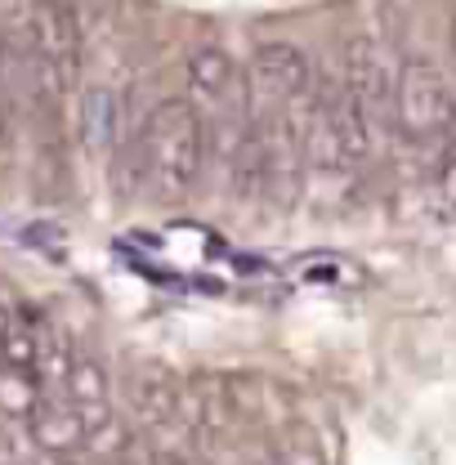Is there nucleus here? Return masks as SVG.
<instances>
[{
	"label": "nucleus",
	"instance_id": "obj_5",
	"mask_svg": "<svg viewBox=\"0 0 456 465\" xmlns=\"http://www.w3.org/2000/svg\"><path fill=\"white\" fill-rule=\"evenodd\" d=\"M183 81H188V104L202 113L206 125L251 113L246 108V81L237 76V63L220 45H197L183 63Z\"/></svg>",
	"mask_w": 456,
	"mask_h": 465
},
{
	"label": "nucleus",
	"instance_id": "obj_8",
	"mask_svg": "<svg viewBox=\"0 0 456 465\" xmlns=\"http://www.w3.org/2000/svg\"><path fill=\"white\" fill-rule=\"evenodd\" d=\"M76 134H81V148L104 157L113 153L116 139H121V99H116L108 85H90L81 90V104H76Z\"/></svg>",
	"mask_w": 456,
	"mask_h": 465
},
{
	"label": "nucleus",
	"instance_id": "obj_2",
	"mask_svg": "<svg viewBox=\"0 0 456 465\" xmlns=\"http://www.w3.org/2000/svg\"><path fill=\"white\" fill-rule=\"evenodd\" d=\"M394 125L411 143H434L456 125V85L443 63L430 54H411L399 63L394 85Z\"/></svg>",
	"mask_w": 456,
	"mask_h": 465
},
{
	"label": "nucleus",
	"instance_id": "obj_1",
	"mask_svg": "<svg viewBox=\"0 0 456 465\" xmlns=\"http://www.w3.org/2000/svg\"><path fill=\"white\" fill-rule=\"evenodd\" d=\"M206 162H211L206 121L188 99H162L144 116L134 134V174L153 197L162 202L188 197L202 183Z\"/></svg>",
	"mask_w": 456,
	"mask_h": 465
},
{
	"label": "nucleus",
	"instance_id": "obj_14",
	"mask_svg": "<svg viewBox=\"0 0 456 465\" xmlns=\"http://www.w3.org/2000/svg\"><path fill=\"white\" fill-rule=\"evenodd\" d=\"M5 130H9V116H5V108H0V143H5Z\"/></svg>",
	"mask_w": 456,
	"mask_h": 465
},
{
	"label": "nucleus",
	"instance_id": "obj_15",
	"mask_svg": "<svg viewBox=\"0 0 456 465\" xmlns=\"http://www.w3.org/2000/svg\"><path fill=\"white\" fill-rule=\"evenodd\" d=\"M286 465H295V461H286Z\"/></svg>",
	"mask_w": 456,
	"mask_h": 465
},
{
	"label": "nucleus",
	"instance_id": "obj_9",
	"mask_svg": "<svg viewBox=\"0 0 456 465\" xmlns=\"http://www.w3.org/2000/svg\"><path fill=\"white\" fill-rule=\"evenodd\" d=\"M27 430H32V439H36L41 452H63V457L85 452V425H81V416L67 403H58V399H45V403L36 407V416L27 420Z\"/></svg>",
	"mask_w": 456,
	"mask_h": 465
},
{
	"label": "nucleus",
	"instance_id": "obj_3",
	"mask_svg": "<svg viewBox=\"0 0 456 465\" xmlns=\"http://www.w3.org/2000/svg\"><path fill=\"white\" fill-rule=\"evenodd\" d=\"M318 99L313 58L295 41H264L251 54V113L295 116L309 113Z\"/></svg>",
	"mask_w": 456,
	"mask_h": 465
},
{
	"label": "nucleus",
	"instance_id": "obj_4",
	"mask_svg": "<svg viewBox=\"0 0 456 465\" xmlns=\"http://www.w3.org/2000/svg\"><path fill=\"white\" fill-rule=\"evenodd\" d=\"M27 50L32 72L45 94H67L76 85L81 63V23L67 0H32L27 5Z\"/></svg>",
	"mask_w": 456,
	"mask_h": 465
},
{
	"label": "nucleus",
	"instance_id": "obj_6",
	"mask_svg": "<svg viewBox=\"0 0 456 465\" xmlns=\"http://www.w3.org/2000/svg\"><path fill=\"white\" fill-rule=\"evenodd\" d=\"M341 81H344V90L358 99V108L372 116V125H381L385 116L394 121L399 67L385 58L381 41H372V36H349L341 50Z\"/></svg>",
	"mask_w": 456,
	"mask_h": 465
},
{
	"label": "nucleus",
	"instance_id": "obj_11",
	"mask_svg": "<svg viewBox=\"0 0 456 465\" xmlns=\"http://www.w3.org/2000/svg\"><path fill=\"white\" fill-rule=\"evenodd\" d=\"M67 5H72V9H90V14H108L116 0H67Z\"/></svg>",
	"mask_w": 456,
	"mask_h": 465
},
{
	"label": "nucleus",
	"instance_id": "obj_12",
	"mask_svg": "<svg viewBox=\"0 0 456 465\" xmlns=\"http://www.w3.org/2000/svg\"><path fill=\"white\" fill-rule=\"evenodd\" d=\"M32 465H72V457H63V452H41Z\"/></svg>",
	"mask_w": 456,
	"mask_h": 465
},
{
	"label": "nucleus",
	"instance_id": "obj_10",
	"mask_svg": "<svg viewBox=\"0 0 456 465\" xmlns=\"http://www.w3.org/2000/svg\"><path fill=\"white\" fill-rule=\"evenodd\" d=\"M41 403H45V394H41V381H36V376H27V371H5V367H0V411H5V416L32 420Z\"/></svg>",
	"mask_w": 456,
	"mask_h": 465
},
{
	"label": "nucleus",
	"instance_id": "obj_13",
	"mask_svg": "<svg viewBox=\"0 0 456 465\" xmlns=\"http://www.w3.org/2000/svg\"><path fill=\"white\" fill-rule=\"evenodd\" d=\"M251 465H286L283 457H260V461H251Z\"/></svg>",
	"mask_w": 456,
	"mask_h": 465
},
{
	"label": "nucleus",
	"instance_id": "obj_7",
	"mask_svg": "<svg viewBox=\"0 0 456 465\" xmlns=\"http://www.w3.org/2000/svg\"><path fill=\"white\" fill-rule=\"evenodd\" d=\"M183 399H188V385L162 371V367H139L130 381H125V403H130V416L153 434L162 439L166 430H179L183 425Z\"/></svg>",
	"mask_w": 456,
	"mask_h": 465
}]
</instances>
